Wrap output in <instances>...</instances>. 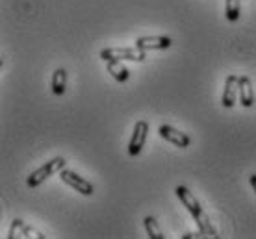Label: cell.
<instances>
[{
    "label": "cell",
    "instance_id": "obj_1",
    "mask_svg": "<svg viewBox=\"0 0 256 239\" xmlns=\"http://www.w3.org/2000/svg\"><path fill=\"white\" fill-rule=\"evenodd\" d=\"M174 193H176V197L180 199V202L186 206V210L192 214L193 219H195V223H197V227H198V232L202 234L204 238H219L218 232H216V228L212 227L208 215L202 212V208H200V204H198L197 199L192 195V191H190L188 188H184V186H176Z\"/></svg>",
    "mask_w": 256,
    "mask_h": 239
},
{
    "label": "cell",
    "instance_id": "obj_2",
    "mask_svg": "<svg viewBox=\"0 0 256 239\" xmlns=\"http://www.w3.org/2000/svg\"><path fill=\"white\" fill-rule=\"evenodd\" d=\"M147 58V50H141L138 46H114V48H104L100 50V59L102 61H145Z\"/></svg>",
    "mask_w": 256,
    "mask_h": 239
},
{
    "label": "cell",
    "instance_id": "obj_3",
    "mask_svg": "<svg viewBox=\"0 0 256 239\" xmlns=\"http://www.w3.org/2000/svg\"><path fill=\"white\" fill-rule=\"evenodd\" d=\"M65 167V158H62V156H58V158H54V160H50V162H46L45 165H41V167L38 169V171H34L32 175L28 176V180H26V184H28V188H39L43 182L48 178V176L56 175V173H60L62 169Z\"/></svg>",
    "mask_w": 256,
    "mask_h": 239
},
{
    "label": "cell",
    "instance_id": "obj_4",
    "mask_svg": "<svg viewBox=\"0 0 256 239\" xmlns=\"http://www.w3.org/2000/svg\"><path fill=\"white\" fill-rule=\"evenodd\" d=\"M60 176H62V180L72 188L74 191H78L80 195H86V197H91V195L95 193V188H93V184L88 182L86 178H82L80 175H76L74 171H69V169H62L60 171Z\"/></svg>",
    "mask_w": 256,
    "mask_h": 239
},
{
    "label": "cell",
    "instance_id": "obj_5",
    "mask_svg": "<svg viewBox=\"0 0 256 239\" xmlns=\"http://www.w3.org/2000/svg\"><path fill=\"white\" fill-rule=\"evenodd\" d=\"M147 136H148V123L147 121H138L134 126V132H132V139L128 143V154L130 156L140 154L145 141H147Z\"/></svg>",
    "mask_w": 256,
    "mask_h": 239
},
{
    "label": "cell",
    "instance_id": "obj_6",
    "mask_svg": "<svg viewBox=\"0 0 256 239\" xmlns=\"http://www.w3.org/2000/svg\"><path fill=\"white\" fill-rule=\"evenodd\" d=\"M158 134H160L162 139H166L167 143H171V145L178 147V149H188L192 145L190 136H186L184 132H180V130L173 128V126H169V124H162Z\"/></svg>",
    "mask_w": 256,
    "mask_h": 239
},
{
    "label": "cell",
    "instance_id": "obj_7",
    "mask_svg": "<svg viewBox=\"0 0 256 239\" xmlns=\"http://www.w3.org/2000/svg\"><path fill=\"white\" fill-rule=\"evenodd\" d=\"M173 45L171 37L166 35H152V37H140L136 39V46L141 50H164Z\"/></svg>",
    "mask_w": 256,
    "mask_h": 239
},
{
    "label": "cell",
    "instance_id": "obj_8",
    "mask_svg": "<svg viewBox=\"0 0 256 239\" xmlns=\"http://www.w3.org/2000/svg\"><path fill=\"white\" fill-rule=\"evenodd\" d=\"M238 93H240V78H238L236 74L226 76L224 89H223V97H221V104H223V108H232V106L236 104Z\"/></svg>",
    "mask_w": 256,
    "mask_h": 239
},
{
    "label": "cell",
    "instance_id": "obj_9",
    "mask_svg": "<svg viewBox=\"0 0 256 239\" xmlns=\"http://www.w3.org/2000/svg\"><path fill=\"white\" fill-rule=\"evenodd\" d=\"M240 102L244 108H250L254 104V87L250 78L242 76L240 78Z\"/></svg>",
    "mask_w": 256,
    "mask_h": 239
},
{
    "label": "cell",
    "instance_id": "obj_10",
    "mask_svg": "<svg viewBox=\"0 0 256 239\" xmlns=\"http://www.w3.org/2000/svg\"><path fill=\"white\" fill-rule=\"evenodd\" d=\"M50 85H52V93H54V95L62 97L65 93V89H67V71H65L64 67H60V69L54 71Z\"/></svg>",
    "mask_w": 256,
    "mask_h": 239
},
{
    "label": "cell",
    "instance_id": "obj_11",
    "mask_svg": "<svg viewBox=\"0 0 256 239\" xmlns=\"http://www.w3.org/2000/svg\"><path fill=\"white\" fill-rule=\"evenodd\" d=\"M106 69H108L110 74L116 78L117 82H121V84L128 82V78H130V71H128L121 61H116V59H114V61H106Z\"/></svg>",
    "mask_w": 256,
    "mask_h": 239
},
{
    "label": "cell",
    "instance_id": "obj_12",
    "mask_svg": "<svg viewBox=\"0 0 256 239\" xmlns=\"http://www.w3.org/2000/svg\"><path fill=\"white\" fill-rule=\"evenodd\" d=\"M143 225H145V230H147V236L150 239H166L164 232H162V228L158 227V223L154 219L152 215H147L145 219H143Z\"/></svg>",
    "mask_w": 256,
    "mask_h": 239
},
{
    "label": "cell",
    "instance_id": "obj_13",
    "mask_svg": "<svg viewBox=\"0 0 256 239\" xmlns=\"http://www.w3.org/2000/svg\"><path fill=\"white\" fill-rule=\"evenodd\" d=\"M242 13V0H226L224 2V15L230 22H236Z\"/></svg>",
    "mask_w": 256,
    "mask_h": 239
},
{
    "label": "cell",
    "instance_id": "obj_14",
    "mask_svg": "<svg viewBox=\"0 0 256 239\" xmlns=\"http://www.w3.org/2000/svg\"><path fill=\"white\" fill-rule=\"evenodd\" d=\"M15 238H24V223L20 219H15L10 227V232H8V239H15Z\"/></svg>",
    "mask_w": 256,
    "mask_h": 239
},
{
    "label": "cell",
    "instance_id": "obj_15",
    "mask_svg": "<svg viewBox=\"0 0 256 239\" xmlns=\"http://www.w3.org/2000/svg\"><path fill=\"white\" fill-rule=\"evenodd\" d=\"M24 238H36V239H45V236L41 232H38L36 228L32 227H26L24 225Z\"/></svg>",
    "mask_w": 256,
    "mask_h": 239
},
{
    "label": "cell",
    "instance_id": "obj_16",
    "mask_svg": "<svg viewBox=\"0 0 256 239\" xmlns=\"http://www.w3.org/2000/svg\"><path fill=\"white\" fill-rule=\"evenodd\" d=\"M249 182H250V186H252V189H254V193H256V175L250 176Z\"/></svg>",
    "mask_w": 256,
    "mask_h": 239
}]
</instances>
